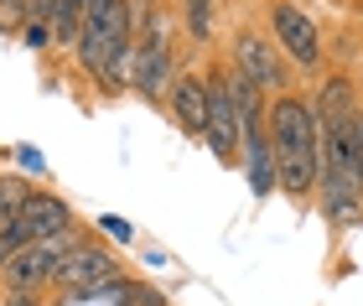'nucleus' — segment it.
Listing matches in <instances>:
<instances>
[{
    "label": "nucleus",
    "instance_id": "3",
    "mask_svg": "<svg viewBox=\"0 0 363 306\" xmlns=\"http://www.w3.org/2000/svg\"><path fill=\"white\" fill-rule=\"evenodd\" d=\"M135 89L161 99L172 89V52H167V11H145V37H135Z\"/></svg>",
    "mask_w": 363,
    "mask_h": 306
},
{
    "label": "nucleus",
    "instance_id": "6",
    "mask_svg": "<svg viewBox=\"0 0 363 306\" xmlns=\"http://www.w3.org/2000/svg\"><path fill=\"white\" fill-rule=\"evenodd\" d=\"M275 37H280V47L296 57V68H317L322 37H317V26H311V16L296 11L291 0H286V6H275Z\"/></svg>",
    "mask_w": 363,
    "mask_h": 306
},
{
    "label": "nucleus",
    "instance_id": "15",
    "mask_svg": "<svg viewBox=\"0 0 363 306\" xmlns=\"http://www.w3.org/2000/svg\"><path fill=\"white\" fill-rule=\"evenodd\" d=\"M31 11H37V21L52 26V16H57V0H31Z\"/></svg>",
    "mask_w": 363,
    "mask_h": 306
},
{
    "label": "nucleus",
    "instance_id": "12",
    "mask_svg": "<svg viewBox=\"0 0 363 306\" xmlns=\"http://www.w3.org/2000/svg\"><path fill=\"white\" fill-rule=\"evenodd\" d=\"M26 198H31V192L16 182V176H0V234H6L11 223H16V213L26 208Z\"/></svg>",
    "mask_w": 363,
    "mask_h": 306
},
{
    "label": "nucleus",
    "instance_id": "4",
    "mask_svg": "<svg viewBox=\"0 0 363 306\" xmlns=\"http://www.w3.org/2000/svg\"><path fill=\"white\" fill-rule=\"evenodd\" d=\"M73 244H78L73 229H68V234H52V239H42V244L21 249L6 270H0V276H6L11 291H37V285L57 280V270H62V260H68V249H73Z\"/></svg>",
    "mask_w": 363,
    "mask_h": 306
},
{
    "label": "nucleus",
    "instance_id": "16",
    "mask_svg": "<svg viewBox=\"0 0 363 306\" xmlns=\"http://www.w3.org/2000/svg\"><path fill=\"white\" fill-rule=\"evenodd\" d=\"M0 306H42V301H37V291H11Z\"/></svg>",
    "mask_w": 363,
    "mask_h": 306
},
{
    "label": "nucleus",
    "instance_id": "10",
    "mask_svg": "<svg viewBox=\"0 0 363 306\" xmlns=\"http://www.w3.org/2000/svg\"><path fill=\"white\" fill-rule=\"evenodd\" d=\"M239 151H244V176H250L255 198H265V192L280 182V176H275V151H270V135H265V130L244 135V140H239Z\"/></svg>",
    "mask_w": 363,
    "mask_h": 306
},
{
    "label": "nucleus",
    "instance_id": "18",
    "mask_svg": "<svg viewBox=\"0 0 363 306\" xmlns=\"http://www.w3.org/2000/svg\"><path fill=\"white\" fill-rule=\"evenodd\" d=\"M16 11H21V0H0V16H6V21H11Z\"/></svg>",
    "mask_w": 363,
    "mask_h": 306
},
{
    "label": "nucleus",
    "instance_id": "1",
    "mask_svg": "<svg viewBox=\"0 0 363 306\" xmlns=\"http://www.w3.org/2000/svg\"><path fill=\"white\" fill-rule=\"evenodd\" d=\"M270 151H275V176L291 198H301L322 182V130L311 104L280 94L270 109Z\"/></svg>",
    "mask_w": 363,
    "mask_h": 306
},
{
    "label": "nucleus",
    "instance_id": "9",
    "mask_svg": "<svg viewBox=\"0 0 363 306\" xmlns=\"http://www.w3.org/2000/svg\"><path fill=\"white\" fill-rule=\"evenodd\" d=\"M16 223L31 234V244H42V239H52V234H68V208L57 198H47V192H31L26 208L16 213Z\"/></svg>",
    "mask_w": 363,
    "mask_h": 306
},
{
    "label": "nucleus",
    "instance_id": "11",
    "mask_svg": "<svg viewBox=\"0 0 363 306\" xmlns=\"http://www.w3.org/2000/svg\"><path fill=\"white\" fill-rule=\"evenodd\" d=\"M172 109H177L182 130L203 135L208 130V84H203V78H177V84H172Z\"/></svg>",
    "mask_w": 363,
    "mask_h": 306
},
{
    "label": "nucleus",
    "instance_id": "7",
    "mask_svg": "<svg viewBox=\"0 0 363 306\" xmlns=\"http://www.w3.org/2000/svg\"><path fill=\"white\" fill-rule=\"evenodd\" d=\"M203 140L213 146L218 161H234L239 156V120H234V104H228L223 78H213V84H208V130H203Z\"/></svg>",
    "mask_w": 363,
    "mask_h": 306
},
{
    "label": "nucleus",
    "instance_id": "17",
    "mask_svg": "<svg viewBox=\"0 0 363 306\" xmlns=\"http://www.w3.org/2000/svg\"><path fill=\"white\" fill-rule=\"evenodd\" d=\"M104 234H114V239H130V223H125V218H104Z\"/></svg>",
    "mask_w": 363,
    "mask_h": 306
},
{
    "label": "nucleus",
    "instance_id": "14",
    "mask_svg": "<svg viewBox=\"0 0 363 306\" xmlns=\"http://www.w3.org/2000/svg\"><path fill=\"white\" fill-rule=\"evenodd\" d=\"M26 42H31V47H47V42H52V26H47V21H31V26H26Z\"/></svg>",
    "mask_w": 363,
    "mask_h": 306
},
{
    "label": "nucleus",
    "instance_id": "5",
    "mask_svg": "<svg viewBox=\"0 0 363 306\" xmlns=\"http://www.w3.org/2000/svg\"><path fill=\"white\" fill-rule=\"evenodd\" d=\"M104 280H120V270H114V260L99 244H73L68 260H62V270H57V285L68 296L94 291V285H104Z\"/></svg>",
    "mask_w": 363,
    "mask_h": 306
},
{
    "label": "nucleus",
    "instance_id": "2",
    "mask_svg": "<svg viewBox=\"0 0 363 306\" xmlns=\"http://www.w3.org/2000/svg\"><path fill=\"white\" fill-rule=\"evenodd\" d=\"M130 37H135V26H130V6L125 0H94L84 31H78V62L94 68V73H104L109 57L120 52Z\"/></svg>",
    "mask_w": 363,
    "mask_h": 306
},
{
    "label": "nucleus",
    "instance_id": "13",
    "mask_svg": "<svg viewBox=\"0 0 363 306\" xmlns=\"http://www.w3.org/2000/svg\"><path fill=\"white\" fill-rule=\"evenodd\" d=\"M187 6V31L192 42H208L213 37V16H218V0H182Z\"/></svg>",
    "mask_w": 363,
    "mask_h": 306
},
{
    "label": "nucleus",
    "instance_id": "8",
    "mask_svg": "<svg viewBox=\"0 0 363 306\" xmlns=\"http://www.w3.org/2000/svg\"><path fill=\"white\" fill-rule=\"evenodd\" d=\"M234 62H239V73L250 78L255 89H280V84H286V68H280L275 47H270V42H259L255 31H244V37H239Z\"/></svg>",
    "mask_w": 363,
    "mask_h": 306
}]
</instances>
